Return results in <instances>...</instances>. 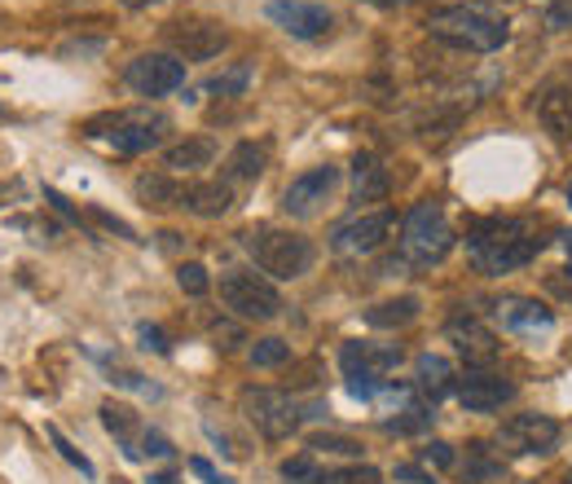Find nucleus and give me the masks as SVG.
Returning <instances> with one entry per match:
<instances>
[{
    "instance_id": "50",
    "label": "nucleus",
    "mask_w": 572,
    "mask_h": 484,
    "mask_svg": "<svg viewBox=\"0 0 572 484\" xmlns=\"http://www.w3.org/2000/svg\"><path fill=\"white\" fill-rule=\"evenodd\" d=\"M0 202H4V189H0Z\"/></svg>"
},
{
    "instance_id": "18",
    "label": "nucleus",
    "mask_w": 572,
    "mask_h": 484,
    "mask_svg": "<svg viewBox=\"0 0 572 484\" xmlns=\"http://www.w3.org/2000/svg\"><path fill=\"white\" fill-rule=\"evenodd\" d=\"M444 339L466 356V361H493L497 356V339H493V330H484L475 317H453L449 326H444Z\"/></svg>"
},
{
    "instance_id": "30",
    "label": "nucleus",
    "mask_w": 572,
    "mask_h": 484,
    "mask_svg": "<svg viewBox=\"0 0 572 484\" xmlns=\"http://www.w3.org/2000/svg\"><path fill=\"white\" fill-rule=\"evenodd\" d=\"M317 484H383V475H378L374 466L356 462V466H334V471H321V475H317Z\"/></svg>"
},
{
    "instance_id": "26",
    "label": "nucleus",
    "mask_w": 572,
    "mask_h": 484,
    "mask_svg": "<svg viewBox=\"0 0 572 484\" xmlns=\"http://www.w3.org/2000/svg\"><path fill=\"white\" fill-rule=\"evenodd\" d=\"M264 172V150L255 141H238L229 154H224V176L229 180H255Z\"/></svg>"
},
{
    "instance_id": "22",
    "label": "nucleus",
    "mask_w": 572,
    "mask_h": 484,
    "mask_svg": "<svg viewBox=\"0 0 572 484\" xmlns=\"http://www.w3.org/2000/svg\"><path fill=\"white\" fill-rule=\"evenodd\" d=\"M216 158V141L211 136H189V141H180V145H172L167 154H163V167L176 176V172H198V167H207Z\"/></svg>"
},
{
    "instance_id": "3",
    "label": "nucleus",
    "mask_w": 572,
    "mask_h": 484,
    "mask_svg": "<svg viewBox=\"0 0 572 484\" xmlns=\"http://www.w3.org/2000/svg\"><path fill=\"white\" fill-rule=\"evenodd\" d=\"M427 35L444 40V44H458V48H471V53H493L506 44V22L471 9V4H444V9H431L427 13Z\"/></svg>"
},
{
    "instance_id": "6",
    "label": "nucleus",
    "mask_w": 572,
    "mask_h": 484,
    "mask_svg": "<svg viewBox=\"0 0 572 484\" xmlns=\"http://www.w3.org/2000/svg\"><path fill=\"white\" fill-rule=\"evenodd\" d=\"M453 246V229L440 211V202H418L405 211V224H400V251L405 260L414 264H436L444 260Z\"/></svg>"
},
{
    "instance_id": "31",
    "label": "nucleus",
    "mask_w": 572,
    "mask_h": 484,
    "mask_svg": "<svg viewBox=\"0 0 572 484\" xmlns=\"http://www.w3.org/2000/svg\"><path fill=\"white\" fill-rule=\"evenodd\" d=\"M321 466H317V453H295L282 462V480L286 484H317Z\"/></svg>"
},
{
    "instance_id": "2",
    "label": "nucleus",
    "mask_w": 572,
    "mask_h": 484,
    "mask_svg": "<svg viewBox=\"0 0 572 484\" xmlns=\"http://www.w3.org/2000/svg\"><path fill=\"white\" fill-rule=\"evenodd\" d=\"M242 414L251 418V427L264 440H286V436L299 431L304 418H326V405L321 400H295L290 392H277V387H246Z\"/></svg>"
},
{
    "instance_id": "29",
    "label": "nucleus",
    "mask_w": 572,
    "mask_h": 484,
    "mask_svg": "<svg viewBox=\"0 0 572 484\" xmlns=\"http://www.w3.org/2000/svg\"><path fill=\"white\" fill-rule=\"evenodd\" d=\"M497 471H502V462H493L484 444H466V462L458 466V475H462L466 484H475V480H488V475H497Z\"/></svg>"
},
{
    "instance_id": "34",
    "label": "nucleus",
    "mask_w": 572,
    "mask_h": 484,
    "mask_svg": "<svg viewBox=\"0 0 572 484\" xmlns=\"http://www.w3.org/2000/svg\"><path fill=\"white\" fill-rule=\"evenodd\" d=\"M176 282H180L185 295H207V290H211V277H207L202 264H180V268H176Z\"/></svg>"
},
{
    "instance_id": "13",
    "label": "nucleus",
    "mask_w": 572,
    "mask_h": 484,
    "mask_svg": "<svg viewBox=\"0 0 572 484\" xmlns=\"http://www.w3.org/2000/svg\"><path fill=\"white\" fill-rule=\"evenodd\" d=\"M264 13H268V22H277L295 40H321L330 31V22H334L330 9L312 4V0H268Z\"/></svg>"
},
{
    "instance_id": "47",
    "label": "nucleus",
    "mask_w": 572,
    "mask_h": 484,
    "mask_svg": "<svg viewBox=\"0 0 572 484\" xmlns=\"http://www.w3.org/2000/svg\"><path fill=\"white\" fill-rule=\"evenodd\" d=\"M563 484H572V466H568V475H563Z\"/></svg>"
},
{
    "instance_id": "43",
    "label": "nucleus",
    "mask_w": 572,
    "mask_h": 484,
    "mask_svg": "<svg viewBox=\"0 0 572 484\" xmlns=\"http://www.w3.org/2000/svg\"><path fill=\"white\" fill-rule=\"evenodd\" d=\"M128 9H150V4H163V0H123Z\"/></svg>"
},
{
    "instance_id": "38",
    "label": "nucleus",
    "mask_w": 572,
    "mask_h": 484,
    "mask_svg": "<svg viewBox=\"0 0 572 484\" xmlns=\"http://www.w3.org/2000/svg\"><path fill=\"white\" fill-rule=\"evenodd\" d=\"M546 22H550L554 31H568V26H572V0H550Z\"/></svg>"
},
{
    "instance_id": "11",
    "label": "nucleus",
    "mask_w": 572,
    "mask_h": 484,
    "mask_svg": "<svg viewBox=\"0 0 572 484\" xmlns=\"http://www.w3.org/2000/svg\"><path fill=\"white\" fill-rule=\"evenodd\" d=\"M334 185H339V167H330V163L308 167L304 176H295V180L286 185V194H282V211L295 216V220H308V216L321 211V202L334 194Z\"/></svg>"
},
{
    "instance_id": "44",
    "label": "nucleus",
    "mask_w": 572,
    "mask_h": 484,
    "mask_svg": "<svg viewBox=\"0 0 572 484\" xmlns=\"http://www.w3.org/2000/svg\"><path fill=\"white\" fill-rule=\"evenodd\" d=\"M370 4H378V9H396V4H405V0H370Z\"/></svg>"
},
{
    "instance_id": "7",
    "label": "nucleus",
    "mask_w": 572,
    "mask_h": 484,
    "mask_svg": "<svg viewBox=\"0 0 572 484\" xmlns=\"http://www.w3.org/2000/svg\"><path fill=\"white\" fill-rule=\"evenodd\" d=\"M220 299L229 312L246 317V321H273L282 312V295L268 277L251 273V268H229L220 277Z\"/></svg>"
},
{
    "instance_id": "8",
    "label": "nucleus",
    "mask_w": 572,
    "mask_h": 484,
    "mask_svg": "<svg viewBox=\"0 0 572 484\" xmlns=\"http://www.w3.org/2000/svg\"><path fill=\"white\" fill-rule=\"evenodd\" d=\"M497 453L506 458H524V453H550L559 444V422L546 418V414H515L497 427L493 436Z\"/></svg>"
},
{
    "instance_id": "21",
    "label": "nucleus",
    "mask_w": 572,
    "mask_h": 484,
    "mask_svg": "<svg viewBox=\"0 0 572 484\" xmlns=\"http://www.w3.org/2000/svg\"><path fill=\"white\" fill-rule=\"evenodd\" d=\"M387 167L374 158V154H356V163H352V198L356 202H378V198H387Z\"/></svg>"
},
{
    "instance_id": "45",
    "label": "nucleus",
    "mask_w": 572,
    "mask_h": 484,
    "mask_svg": "<svg viewBox=\"0 0 572 484\" xmlns=\"http://www.w3.org/2000/svg\"><path fill=\"white\" fill-rule=\"evenodd\" d=\"M563 255H568V264H572V233H563Z\"/></svg>"
},
{
    "instance_id": "37",
    "label": "nucleus",
    "mask_w": 572,
    "mask_h": 484,
    "mask_svg": "<svg viewBox=\"0 0 572 484\" xmlns=\"http://www.w3.org/2000/svg\"><path fill=\"white\" fill-rule=\"evenodd\" d=\"M167 453H172V444H167L158 431L145 427V431L136 436V458H167Z\"/></svg>"
},
{
    "instance_id": "5",
    "label": "nucleus",
    "mask_w": 572,
    "mask_h": 484,
    "mask_svg": "<svg viewBox=\"0 0 572 484\" xmlns=\"http://www.w3.org/2000/svg\"><path fill=\"white\" fill-rule=\"evenodd\" d=\"M84 132L110 141L119 154H145V150L163 145L167 114H158V110H119V114H101V119H92Z\"/></svg>"
},
{
    "instance_id": "9",
    "label": "nucleus",
    "mask_w": 572,
    "mask_h": 484,
    "mask_svg": "<svg viewBox=\"0 0 572 484\" xmlns=\"http://www.w3.org/2000/svg\"><path fill=\"white\" fill-rule=\"evenodd\" d=\"M163 40L185 57V62H211L224 44H229V31L220 22H207V18H176L163 26Z\"/></svg>"
},
{
    "instance_id": "24",
    "label": "nucleus",
    "mask_w": 572,
    "mask_h": 484,
    "mask_svg": "<svg viewBox=\"0 0 572 484\" xmlns=\"http://www.w3.org/2000/svg\"><path fill=\"white\" fill-rule=\"evenodd\" d=\"M101 422H106V431H114V436H119L123 453H128V458H136V436L145 431V427H141V418H136L128 405L106 400V405H101Z\"/></svg>"
},
{
    "instance_id": "23",
    "label": "nucleus",
    "mask_w": 572,
    "mask_h": 484,
    "mask_svg": "<svg viewBox=\"0 0 572 484\" xmlns=\"http://www.w3.org/2000/svg\"><path fill=\"white\" fill-rule=\"evenodd\" d=\"M418 295H396V299H383V304H374L370 312H365V326H374V330H392V326H409L414 317H418Z\"/></svg>"
},
{
    "instance_id": "42",
    "label": "nucleus",
    "mask_w": 572,
    "mask_h": 484,
    "mask_svg": "<svg viewBox=\"0 0 572 484\" xmlns=\"http://www.w3.org/2000/svg\"><path fill=\"white\" fill-rule=\"evenodd\" d=\"M92 220H101L106 229H114V233H123V238H132V229H128L123 220H114V216H106V211H92Z\"/></svg>"
},
{
    "instance_id": "36",
    "label": "nucleus",
    "mask_w": 572,
    "mask_h": 484,
    "mask_svg": "<svg viewBox=\"0 0 572 484\" xmlns=\"http://www.w3.org/2000/svg\"><path fill=\"white\" fill-rule=\"evenodd\" d=\"M418 462H422V466H431V471H449V466H453V444L431 440V444H422V449H418Z\"/></svg>"
},
{
    "instance_id": "14",
    "label": "nucleus",
    "mask_w": 572,
    "mask_h": 484,
    "mask_svg": "<svg viewBox=\"0 0 572 484\" xmlns=\"http://www.w3.org/2000/svg\"><path fill=\"white\" fill-rule=\"evenodd\" d=\"M493 317H497L502 330H510V334H546V330L554 326V312H550L546 304L528 299V295H506V299H497V304H493Z\"/></svg>"
},
{
    "instance_id": "10",
    "label": "nucleus",
    "mask_w": 572,
    "mask_h": 484,
    "mask_svg": "<svg viewBox=\"0 0 572 484\" xmlns=\"http://www.w3.org/2000/svg\"><path fill=\"white\" fill-rule=\"evenodd\" d=\"M123 79H128V88L141 92V97H163V92H172V88L185 84V62H176V57H167V53H141V57L128 62Z\"/></svg>"
},
{
    "instance_id": "20",
    "label": "nucleus",
    "mask_w": 572,
    "mask_h": 484,
    "mask_svg": "<svg viewBox=\"0 0 572 484\" xmlns=\"http://www.w3.org/2000/svg\"><path fill=\"white\" fill-rule=\"evenodd\" d=\"M233 207V189L224 180H194L189 194H185V211L202 216V220H216Z\"/></svg>"
},
{
    "instance_id": "25",
    "label": "nucleus",
    "mask_w": 572,
    "mask_h": 484,
    "mask_svg": "<svg viewBox=\"0 0 572 484\" xmlns=\"http://www.w3.org/2000/svg\"><path fill=\"white\" fill-rule=\"evenodd\" d=\"M414 374H418V387L436 400V396H444L449 392V383H453V365L440 356V352H422L418 361H414Z\"/></svg>"
},
{
    "instance_id": "41",
    "label": "nucleus",
    "mask_w": 572,
    "mask_h": 484,
    "mask_svg": "<svg viewBox=\"0 0 572 484\" xmlns=\"http://www.w3.org/2000/svg\"><path fill=\"white\" fill-rule=\"evenodd\" d=\"M141 348H154V352H167V339L158 326H141Z\"/></svg>"
},
{
    "instance_id": "33",
    "label": "nucleus",
    "mask_w": 572,
    "mask_h": 484,
    "mask_svg": "<svg viewBox=\"0 0 572 484\" xmlns=\"http://www.w3.org/2000/svg\"><path fill=\"white\" fill-rule=\"evenodd\" d=\"M308 453H339V458H356L361 444L352 436H312L308 440Z\"/></svg>"
},
{
    "instance_id": "40",
    "label": "nucleus",
    "mask_w": 572,
    "mask_h": 484,
    "mask_svg": "<svg viewBox=\"0 0 572 484\" xmlns=\"http://www.w3.org/2000/svg\"><path fill=\"white\" fill-rule=\"evenodd\" d=\"M189 471H194L198 480H207V484H233V480H229V475H220V471H216L207 458H189Z\"/></svg>"
},
{
    "instance_id": "17",
    "label": "nucleus",
    "mask_w": 572,
    "mask_h": 484,
    "mask_svg": "<svg viewBox=\"0 0 572 484\" xmlns=\"http://www.w3.org/2000/svg\"><path fill=\"white\" fill-rule=\"evenodd\" d=\"M537 110V123L554 136V141H572V84H546L532 101Z\"/></svg>"
},
{
    "instance_id": "28",
    "label": "nucleus",
    "mask_w": 572,
    "mask_h": 484,
    "mask_svg": "<svg viewBox=\"0 0 572 484\" xmlns=\"http://www.w3.org/2000/svg\"><path fill=\"white\" fill-rule=\"evenodd\" d=\"M246 84H251V66L238 62V66H229L224 75H211V79H207V92H216V97H242Z\"/></svg>"
},
{
    "instance_id": "46",
    "label": "nucleus",
    "mask_w": 572,
    "mask_h": 484,
    "mask_svg": "<svg viewBox=\"0 0 572 484\" xmlns=\"http://www.w3.org/2000/svg\"><path fill=\"white\" fill-rule=\"evenodd\" d=\"M150 484H176V475H154Z\"/></svg>"
},
{
    "instance_id": "15",
    "label": "nucleus",
    "mask_w": 572,
    "mask_h": 484,
    "mask_svg": "<svg viewBox=\"0 0 572 484\" xmlns=\"http://www.w3.org/2000/svg\"><path fill=\"white\" fill-rule=\"evenodd\" d=\"M510 396H515V383L502 378V374H466V378L458 383V405H462L466 414H493V409H502Z\"/></svg>"
},
{
    "instance_id": "1",
    "label": "nucleus",
    "mask_w": 572,
    "mask_h": 484,
    "mask_svg": "<svg viewBox=\"0 0 572 484\" xmlns=\"http://www.w3.org/2000/svg\"><path fill=\"white\" fill-rule=\"evenodd\" d=\"M541 246H546L541 224L528 220V216L484 220V224L471 229V238H466V255H471V264H475L480 273H488V277L524 268Z\"/></svg>"
},
{
    "instance_id": "19",
    "label": "nucleus",
    "mask_w": 572,
    "mask_h": 484,
    "mask_svg": "<svg viewBox=\"0 0 572 484\" xmlns=\"http://www.w3.org/2000/svg\"><path fill=\"white\" fill-rule=\"evenodd\" d=\"M185 194H189V185H180L172 172H145V176H136V198L145 207H154V211L185 207Z\"/></svg>"
},
{
    "instance_id": "39",
    "label": "nucleus",
    "mask_w": 572,
    "mask_h": 484,
    "mask_svg": "<svg viewBox=\"0 0 572 484\" xmlns=\"http://www.w3.org/2000/svg\"><path fill=\"white\" fill-rule=\"evenodd\" d=\"M396 480H405V484H431L436 475H431L427 466H418V462H400V466H396Z\"/></svg>"
},
{
    "instance_id": "16",
    "label": "nucleus",
    "mask_w": 572,
    "mask_h": 484,
    "mask_svg": "<svg viewBox=\"0 0 572 484\" xmlns=\"http://www.w3.org/2000/svg\"><path fill=\"white\" fill-rule=\"evenodd\" d=\"M396 361H400L396 343H343L339 352V365L348 378H383Z\"/></svg>"
},
{
    "instance_id": "48",
    "label": "nucleus",
    "mask_w": 572,
    "mask_h": 484,
    "mask_svg": "<svg viewBox=\"0 0 572 484\" xmlns=\"http://www.w3.org/2000/svg\"><path fill=\"white\" fill-rule=\"evenodd\" d=\"M568 202H572V185H568Z\"/></svg>"
},
{
    "instance_id": "32",
    "label": "nucleus",
    "mask_w": 572,
    "mask_h": 484,
    "mask_svg": "<svg viewBox=\"0 0 572 484\" xmlns=\"http://www.w3.org/2000/svg\"><path fill=\"white\" fill-rule=\"evenodd\" d=\"M286 361H290V343L286 339H260L251 348V365H260V370H273V365H286Z\"/></svg>"
},
{
    "instance_id": "35",
    "label": "nucleus",
    "mask_w": 572,
    "mask_h": 484,
    "mask_svg": "<svg viewBox=\"0 0 572 484\" xmlns=\"http://www.w3.org/2000/svg\"><path fill=\"white\" fill-rule=\"evenodd\" d=\"M44 436L53 440V449H57V453H62L70 466H79V475H92V462H88V458H84V453H79V449H75V444H70V440L57 431V427H44Z\"/></svg>"
},
{
    "instance_id": "27",
    "label": "nucleus",
    "mask_w": 572,
    "mask_h": 484,
    "mask_svg": "<svg viewBox=\"0 0 572 484\" xmlns=\"http://www.w3.org/2000/svg\"><path fill=\"white\" fill-rule=\"evenodd\" d=\"M431 418H436V409H431V405H405L400 414L383 418V431H387V436H418V431H427V427H431Z\"/></svg>"
},
{
    "instance_id": "49",
    "label": "nucleus",
    "mask_w": 572,
    "mask_h": 484,
    "mask_svg": "<svg viewBox=\"0 0 572 484\" xmlns=\"http://www.w3.org/2000/svg\"><path fill=\"white\" fill-rule=\"evenodd\" d=\"M114 484H128V480H114Z\"/></svg>"
},
{
    "instance_id": "12",
    "label": "nucleus",
    "mask_w": 572,
    "mask_h": 484,
    "mask_svg": "<svg viewBox=\"0 0 572 484\" xmlns=\"http://www.w3.org/2000/svg\"><path fill=\"white\" fill-rule=\"evenodd\" d=\"M392 233V211H361L352 220H343L334 233H330V246L339 255H370L383 246V238Z\"/></svg>"
},
{
    "instance_id": "4",
    "label": "nucleus",
    "mask_w": 572,
    "mask_h": 484,
    "mask_svg": "<svg viewBox=\"0 0 572 484\" xmlns=\"http://www.w3.org/2000/svg\"><path fill=\"white\" fill-rule=\"evenodd\" d=\"M242 246L260 273L282 277V282L304 277L312 268V255H317L312 242L304 233H290V229H251V233H242Z\"/></svg>"
}]
</instances>
